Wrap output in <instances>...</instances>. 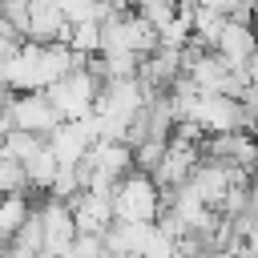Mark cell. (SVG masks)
I'll use <instances>...</instances> for the list:
<instances>
[{"label":"cell","mask_w":258,"mask_h":258,"mask_svg":"<svg viewBox=\"0 0 258 258\" xmlns=\"http://www.w3.org/2000/svg\"><path fill=\"white\" fill-rule=\"evenodd\" d=\"M36 210V189L32 194H4L0 202V242L8 246V238L24 226V218Z\"/></svg>","instance_id":"9c48e42d"},{"label":"cell","mask_w":258,"mask_h":258,"mask_svg":"<svg viewBox=\"0 0 258 258\" xmlns=\"http://www.w3.org/2000/svg\"><path fill=\"white\" fill-rule=\"evenodd\" d=\"M198 4H206V8H218V12H226V16H234L246 0H198Z\"/></svg>","instance_id":"e0dca14e"},{"label":"cell","mask_w":258,"mask_h":258,"mask_svg":"<svg viewBox=\"0 0 258 258\" xmlns=\"http://www.w3.org/2000/svg\"><path fill=\"white\" fill-rule=\"evenodd\" d=\"M44 141H48V137H40V133H32V129H16V125H12V129L4 133V145H0V149H4V153H12L16 161H28L32 153H40V149H44Z\"/></svg>","instance_id":"7c38bea8"},{"label":"cell","mask_w":258,"mask_h":258,"mask_svg":"<svg viewBox=\"0 0 258 258\" xmlns=\"http://www.w3.org/2000/svg\"><path fill=\"white\" fill-rule=\"evenodd\" d=\"M69 44L89 60V56H97L101 52V20H73V28H69Z\"/></svg>","instance_id":"5bb4252c"},{"label":"cell","mask_w":258,"mask_h":258,"mask_svg":"<svg viewBox=\"0 0 258 258\" xmlns=\"http://www.w3.org/2000/svg\"><path fill=\"white\" fill-rule=\"evenodd\" d=\"M69 28H73V20L64 16V8L56 0H44V4H32L24 40H69Z\"/></svg>","instance_id":"8992f818"},{"label":"cell","mask_w":258,"mask_h":258,"mask_svg":"<svg viewBox=\"0 0 258 258\" xmlns=\"http://www.w3.org/2000/svg\"><path fill=\"white\" fill-rule=\"evenodd\" d=\"M36 210H40V218H44V254H73L77 218H73L69 198L36 194Z\"/></svg>","instance_id":"277c9868"},{"label":"cell","mask_w":258,"mask_h":258,"mask_svg":"<svg viewBox=\"0 0 258 258\" xmlns=\"http://www.w3.org/2000/svg\"><path fill=\"white\" fill-rule=\"evenodd\" d=\"M113 214L129 218V222H157L161 214V185L149 169H129L125 177H117L113 185Z\"/></svg>","instance_id":"6da1fadb"},{"label":"cell","mask_w":258,"mask_h":258,"mask_svg":"<svg viewBox=\"0 0 258 258\" xmlns=\"http://www.w3.org/2000/svg\"><path fill=\"white\" fill-rule=\"evenodd\" d=\"M149 230H153V222L113 218V226L105 230V246H109V254H145V246H149Z\"/></svg>","instance_id":"ba28073f"},{"label":"cell","mask_w":258,"mask_h":258,"mask_svg":"<svg viewBox=\"0 0 258 258\" xmlns=\"http://www.w3.org/2000/svg\"><path fill=\"white\" fill-rule=\"evenodd\" d=\"M0 189L4 194H32V181H28V165L16 161L12 153L0 149Z\"/></svg>","instance_id":"4fadbf2b"},{"label":"cell","mask_w":258,"mask_h":258,"mask_svg":"<svg viewBox=\"0 0 258 258\" xmlns=\"http://www.w3.org/2000/svg\"><path fill=\"white\" fill-rule=\"evenodd\" d=\"M214 48L238 69V73H246V64H250V56L258 52V28L250 24V20H238V16H230L226 20V28H222V36L214 40Z\"/></svg>","instance_id":"5b68a950"},{"label":"cell","mask_w":258,"mask_h":258,"mask_svg":"<svg viewBox=\"0 0 258 258\" xmlns=\"http://www.w3.org/2000/svg\"><path fill=\"white\" fill-rule=\"evenodd\" d=\"M97 93H101V77H97L85 60L73 64L60 81L48 85V97H52V105H56V113H60L64 121L89 117V113L97 109Z\"/></svg>","instance_id":"7a4b0ae2"},{"label":"cell","mask_w":258,"mask_h":258,"mask_svg":"<svg viewBox=\"0 0 258 258\" xmlns=\"http://www.w3.org/2000/svg\"><path fill=\"white\" fill-rule=\"evenodd\" d=\"M254 222H258V218H254Z\"/></svg>","instance_id":"44dd1931"},{"label":"cell","mask_w":258,"mask_h":258,"mask_svg":"<svg viewBox=\"0 0 258 258\" xmlns=\"http://www.w3.org/2000/svg\"><path fill=\"white\" fill-rule=\"evenodd\" d=\"M93 145V133L85 129V121H60L52 133H48V149L56 153L60 165H77Z\"/></svg>","instance_id":"52a82bcc"},{"label":"cell","mask_w":258,"mask_h":258,"mask_svg":"<svg viewBox=\"0 0 258 258\" xmlns=\"http://www.w3.org/2000/svg\"><path fill=\"white\" fill-rule=\"evenodd\" d=\"M165 141L169 137H141L137 145H133V161H137V169H157L161 165V153H165Z\"/></svg>","instance_id":"9a60e30c"},{"label":"cell","mask_w":258,"mask_h":258,"mask_svg":"<svg viewBox=\"0 0 258 258\" xmlns=\"http://www.w3.org/2000/svg\"><path fill=\"white\" fill-rule=\"evenodd\" d=\"M254 133H258V129H254Z\"/></svg>","instance_id":"ffe728a7"},{"label":"cell","mask_w":258,"mask_h":258,"mask_svg":"<svg viewBox=\"0 0 258 258\" xmlns=\"http://www.w3.org/2000/svg\"><path fill=\"white\" fill-rule=\"evenodd\" d=\"M8 97H12V85H8V81H4V77H0V113H4V109H8Z\"/></svg>","instance_id":"ac0fdd59"},{"label":"cell","mask_w":258,"mask_h":258,"mask_svg":"<svg viewBox=\"0 0 258 258\" xmlns=\"http://www.w3.org/2000/svg\"><path fill=\"white\" fill-rule=\"evenodd\" d=\"M8 254H20V258L44 254V218H40V210H32L24 218V226L8 238Z\"/></svg>","instance_id":"30bf717a"},{"label":"cell","mask_w":258,"mask_h":258,"mask_svg":"<svg viewBox=\"0 0 258 258\" xmlns=\"http://www.w3.org/2000/svg\"><path fill=\"white\" fill-rule=\"evenodd\" d=\"M246 77H250V85H258V52H254L250 64H246Z\"/></svg>","instance_id":"d6986e66"},{"label":"cell","mask_w":258,"mask_h":258,"mask_svg":"<svg viewBox=\"0 0 258 258\" xmlns=\"http://www.w3.org/2000/svg\"><path fill=\"white\" fill-rule=\"evenodd\" d=\"M4 113H8V121H12L16 129H32V133H40V137H48V133L64 121V117L56 113L48 89H20V93H12Z\"/></svg>","instance_id":"3957f363"},{"label":"cell","mask_w":258,"mask_h":258,"mask_svg":"<svg viewBox=\"0 0 258 258\" xmlns=\"http://www.w3.org/2000/svg\"><path fill=\"white\" fill-rule=\"evenodd\" d=\"M24 165H28V181H32V189H36V194H48V189H52V181H56V169H60L56 153L48 149V141H44V149H40V153H32Z\"/></svg>","instance_id":"8fae6325"},{"label":"cell","mask_w":258,"mask_h":258,"mask_svg":"<svg viewBox=\"0 0 258 258\" xmlns=\"http://www.w3.org/2000/svg\"><path fill=\"white\" fill-rule=\"evenodd\" d=\"M105 234H77L73 238V254H105Z\"/></svg>","instance_id":"2e32d148"}]
</instances>
